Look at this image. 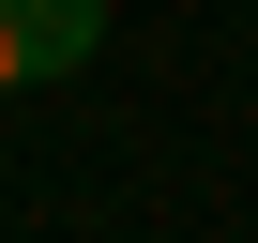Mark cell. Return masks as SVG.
Masks as SVG:
<instances>
[{"label": "cell", "instance_id": "obj_1", "mask_svg": "<svg viewBox=\"0 0 258 243\" xmlns=\"http://www.w3.org/2000/svg\"><path fill=\"white\" fill-rule=\"evenodd\" d=\"M106 46V0H0V91H61Z\"/></svg>", "mask_w": 258, "mask_h": 243}]
</instances>
